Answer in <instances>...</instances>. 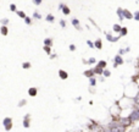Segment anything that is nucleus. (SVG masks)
I'll return each mask as SVG.
<instances>
[{"mask_svg":"<svg viewBox=\"0 0 139 132\" xmlns=\"http://www.w3.org/2000/svg\"><path fill=\"white\" fill-rule=\"evenodd\" d=\"M88 45H89L90 48H93V47H94V45H93V43H92V42H89V41H88Z\"/></svg>","mask_w":139,"mask_h":132,"instance_id":"obj_34","label":"nucleus"},{"mask_svg":"<svg viewBox=\"0 0 139 132\" xmlns=\"http://www.w3.org/2000/svg\"><path fill=\"white\" fill-rule=\"evenodd\" d=\"M111 131H113V132H116V131H125V127H112L111 128Z\"/></svg>","mask_w":139,"mask_h":132,"instance_id":"obj_11","label":"nucleus"},{"mask_svg":"<svg viewBox=\"0 0 139 132\" xmlns=\"http://www.w3.org/2000/svg\"><path fill=\"white\" fill-rule=\"evenodd\" d=\"M23 125H25V127H28V126H29V122H28V115L25 116V122H23Z\"/></svg>","mask_w":139,"mask_h":132,"instance_id":"obj_13","label":"nucleus"},{"mask_svg":"<svg viewBox=\"0 0 139 132\" xmlns=\"http://www.w3.org/2000/svg\"><path fill=\"white\" fill-rule=\"evenodd\" d=\"M46 20H48V21H50V22H53V21H54V17H53L51 15H48V17H46Z\"/></svg>","mask_w":139,"mask_h":132,"instance_id":"obj_22","label":"nucleus"},{"mask_svg":"<svg viewBox=\"0 0 139 132\" xmlns=\"http://www.w3.org/2000/svg\"><path fill=\"white\" fill-rule=\"evenodd\" d=\"M94 45H95L98 49H101V41H100V39H98V41L95 42V44H94Z\"/></svg>","mask_w":139,"mask_h":132,"instance_id":"obj_10","label":"nucleus"},{"mask_svg":"<svg viewBox=\"0 0 139 132\" xmlns=\"http://www.w3.org/2000/svg\"><path fill=\"white\" fill-rule=\"evenodd\" d=\"M70 49H71V50H74L76 48H74V45H71V47H70Z\"/></svg>","mask_w":139,"mask_h":132,"instance_id":"obj_39","label":"nucleus"},{"mask_svg":"<svg viewBox=\"0 0 139 132\" xmlns=\"http://www.w3.org/2000/svg\"><path fill=\"white\" fill-rule=\"evenodd\" d=\"M3 23H4V25H6V23H7V20H6V18H4V20H3Z\"/></svg>","mask_w":139,"mask_h":132,"instance_id":"obj_38","label":"nucleus"},{"mask_svg":"<svg viewBox=\"0 0 139 132\" xmlns=\"http://www.w3.org/2000/svg\"><path fill=\"white\" fill-rule=\"evenodd\" d=\"M126 33H127V28H122L121 29V35H125Z\"/></svg>","mask_w":139,"mask_h":132,"instance_id":"obj_24","label":"nucleus"},{"mask_svg":"<svg viewBox=\"0 0 139 132\" xmlns=\"http://www.w3.org/2000/svg\"><path fill=\"white\" fill-rule=\"evenodd\" d=\"M62 12H64L65 15H68V14H70V9H68L67 6H64V9H62Z\"/></svg>","mask_w":139,"mask_h":132,"instance_id":"obj_15","label":"nucleus"},{"mask_svg":"<svg viewBox=\"0 0 139 132\" xmlns=\"http://www.w3.org/2000/svg\"><path fill=\"white\" fill-rule=\"evenodd\" d=\"M59 75H60V77H61L62 80H66V78H67V72H65L64 70L59 71Z\"/></svg>","mask_w":139,"mask_h":132,"instance_id":"obj_5","label":"nucleus"},{"mask_svg":"<svg viewBox=\"0 0 139 132\" xmlns=\"http://www.w3.org/2000/svg\"><path fill=\"white\" fill-rule=\"evenodd\" d=\"M44 50H45L48 54H50V45H45V47H44Z\"/></svg>","mask_w":139,"mask_h":132,"instance_id":"obj_21","label":"nucleus"},{"mask_svg":"<svg viewBox=\"0 0 139 132\" xmlns=\"http://www.w3.org/2000/svg\"><path fill=\"white\" fill-rule=\"evenodd\" d=\"M120 122H121L120 125H122V126H128V125H131V122H133V121H132L131 118H129V119H121Z\"/></svg>","mask_w":139,"mask_h":132,"instance_id":"obj_3","label":"nucleus"},{"mask_svg":"<svg viewBox=\"0 0 139 132\" xmlns=\"http://www.w3.org/2000/svg\"><path fill=\"white\" fill-rule=\"evenodd\" d=\"M51 43H53V42H51L50 38H46V39L44 41V44H45V45H51Z\"/></svg>","mask_w":139,"mask_h":132,"instance_id":"obj_16","label":"nucleus"},{"mask_svg":"<svg viewBox=\"0 0 139 132\" xmlns=\"http://www.w3.org/2000/svg\"><path fill=\"white\" fill-rule=\"evenodd\" d=\"M28 93H29V96H32V97H34L35 94H37V88H29V90H28Z\"/></svg>","mask_w":139,"mask_h":132,"instance_id":"obj_6","label":"nucleus"},{"mask_svg":"<svg viewBox=\"0 0 139 132\" xmlns=\"http://www.w3.org/2000/svg\"><path fill=\"white\" fill-rule=\"evenodd\" d=\"M17 14H18V16H20V17H22V18H26V15H25V12H23V11H18Z\"/></svg>","mask_w":139,"mask_h":132,"instance_id":"obj_18","label":"nucleus"},{"mask_svg":"<svg viewBox=\"0 0 139 132\" xmlns=\"http://www.w3.org/2000/svg\"><path fill=\"white\" fill-rule=\"evenodd\" d=\"M25 20H26V23H28V25H31V22H32V21H31V18H29V17H26V18H25Z\"/></svg>","mask_w":139,"mask_h":132,"instance_id":"obj_29","label":"nucleus"},{"mask_svg":"<svg viewBox=\"0 0 139 132\" xmlns=\"http://www.w3.org/2000/svg\"><path fill=\"white\" fill-rule=\"evenodd\" d=\"M123 63V60H122V58L120 55H117L116 58H115V66H117V65H121Z\"/></svg>","mask_w":139,"mask_h":132,"instance_id":"obj_4","label":"nucleus"},{"mask_svg":"<svg viewBox=\"0 0 139 132\" xmlns=\"http://www.w3.org/2000/svg\"><path fill=\"white\" fill-rule=\"evenodd\" d=\"M94 72H95V71H93V70H89V71H86V72H84V75H86L87 77H92Z\"/></svg>","mask_w":139,"mask_h":132,"instance_id":"obj_8","label":"nucleus"},{"mask_svg":"<svg viewBox=\"0 0 139 132\" xmlns=\"http://www.w3.org/2000/svg\"><path fill=\"white\" fill-rule=\"evenodd\" d=\"M101 69H103V67L96 66V67H95V70H94V71H95V73H101V72H103V70H101Z\"/></svg>","mask_w":139,"mask_h":132,"instance_id":"obj_14","label":"nucleus"},{"mask_svg":"<svg viewBox=\"0 0 139 132\" xmlns=\"http://www.w3.org/2000/svg\"><path fill=\"white\" fill-rule=\"evenodd\" d=\"M11 10H12V11H15V10H16V6H15V5H13V4H12V5H11Z\"/></svg>","mask_w":139,"mask_h":132,"instance_id":"obj_33","label":"nucleus"},{"mask_svg":"<svg viewBox=\"0 0 139 132\" xmlns=\"http://www.w3.org/2000/svg\"><path fill=\"white\" fill-rule=\"evenodd\" d=\"M134 100H135V104H138V105H139V93L137 94V97H135V99H134Z\"/></svg>","mask_w":139,"mask_h":132,"instance_id":"obj_26","label":"nucleus"},{"mask_svg":"<svg viewBox=\"0 0 139 132\" xmlns=\"http://www.w3.org/2000/svg\"><path fill=\"white\" fill-rule=\"evenodd\" d=\"M134 18H135V20H139V11H137L134 14Z\"/></svg>","mask_w":139,"mask_h":132,"instance_id":"obj_27","label":"nucleus"},{"mask_svg":"<svg viewBox=\"0 0 139 132\" xmlns=\"http://www.w3.org/2000/svg\"><path fill=\"white\" fill-rule=\"evenodd\" d=\"M89 63H90V64H94L95 60H94V59H89Z\"/></svg>","mask_w":139,"mask_h":132,"instance_id":"obj_37","label":"nucleus"},{"mask_svg":"<svg viewBox=\"0 0 139 132\" xmlns=\"http://www.w3.org/2000/svg\"><path fill=\"white\" fill-rule=\"evenodd\" d=\"M98 66H100V67H103V69H104V67L106 66V63H105V61H100V63L98 64Z\"/></svg>","mask_w":139,"mask_h":132,"instance_id":"obj_19","label":"nucleus"},{"mask_svg":"<svg viewBox=\"0 0 139 132\" xmlns=\"http://www.w3.org/2000/svg\"><path fill=\"white\" fill-rule=\"evenodd\" d=\"M90 84H92V86H95V80H94V78L90 80Z\"/></svg>","mask_w":139,"mask_h":132,"instance_id":"obj_31","label":"nucleus"},{"mask_svg":"<svg viewBox=\"0 0 139 132\" xmlns=\"http://www.w3.org/2000/svg\"><path fill=\"white\" fill-rule=\"evenodd\" d=\"M121 29H122V28H121L120 25H115V26H113V31H115V32H121Z\"/></svg>","mask_w":139,"mask_h":132,"instance_id":"obj_12","label":"nucleus"},{"mask_svg":"<svg viewBox=\"0 0 139 132\" xmlns=\"http://www.w3.org/2000/svg\"><path fill=\"white\" fill-rule=\"evenodd\" d=\"M131 120L134 122V121H137V120H139V109L138 110H134L132 114H131Z\"/></svg>","mask_w":139,"mask_h":132,"instance_id":"obj_1","label":"nucleus"},{"mask_svg":"<svg viewBox=\"0 0 139 132\" xmlns=\"http://www.w3.org/2000/svg\"><path fill=\"white\" fill-rule=\"evenodd\" d=\"M28 67H31V64L29 63H25L23 64V69H28Z\"/></svg>","mask_w":139,"mask_h":132,"instance_id":"obj_25","label":"nucleus"},{"mask_svg":"<svg viewBox=\"0 0 139 132\" xmlns=\"http://www.w3.org/2000/svg\"><path fill=\"white\" fill-rule=\"evenodd\" d=\"M106 38H107L109 41H111V42H116V41L118 39V37H111V34H107Z\"/></svg>","mask_w":139,"mask_h":132,"instance_id":"obj_7","label":"nucleus"},{"mask_svg":"<svg viewBox=\"0 0 139 132\" xmlns=\"http://www.w3.org/2000/svg\"><path fill=\"white\" fill-rule=\"evenodd\" d=\"M1 32H3V34H4V35H6V33H7V28H6L5 26H3V28H1Z\"/></svg>","mask_w":139,"mask_h":132,"instance_id":"obj_20","label":"nucleus"},{"mask_svg":"<svg viewBox=\"0 0 139 132\" xmlns=\"http://www.w3.org/2000/svg\"><path fill=\"white\" fill-rule=\"evenodd\" d=\"M72 23H73V26H74V27H78V26H79V21H78V20H76V18H74V20H72Z\"/></svg>","mask_w":139,"mask_h":132,"instance_id":"obj_17","label":"nucleus"},{"mask_svg":"<svg viewBox=\"0 0 139 132\" xmlns=\"http://www.w3.org/2000/svg\"><path fill=\"white\" fill-rule=\"evenodd\" d=\"M25 103H26V100H22V102H21V103H20L18 105H20V106H22V105H25Z\"/></svg>","mask_w":139,"mask_h":132,"instance_id":"obj_32","label":"nucleus"},{"mask_svg":"<svg viewBox=\"0 0 139 132\" xmlns=\"http://www.w3.org/2000/svg\"><path fill=\"white\" fill-rule=\"evenodd\" d=\"M125 17H126V18H132L133 16H132V14H131L128 10H125Z\"/></svg>","mask_w":139,"mask_h":132,"instance_id":"obj_9","label":"nucleus"},{"mask_svg":"<svg viewBox=\"0 0 139 132\" xmlns=\"http://www.w3.org/2000/svg\"><path fill=\"white\" fill-rule=\"evenodd\" d=\"M11 119L10 118H6V119H4V126H5V128L6 130H10L11 128Z\"/></svg>","mask_w":139,"mask_h":132,"instance_id":"obj_2","label":"nucleus"},{"mask_svg":"<svg viewBox=\"0 0 139 132\" xmlns=\"http://www.w3.org/2000/svg\"><path fill=\"white\" fill-rule=\"evenodd\" d=\"M33 3H34L35 5H39V4L42 3V0H33Z\"/></svg>","mask_w":139,"mask_h":132,"instance_id":"obj_28","label":"nucleus"},{"mask_svg":"<svg viewBox=\"0 0 139 132\" xmlns=\"http://www.w3.org/2000/svg\"><path fill=\"white\" fill-rule=\"evenodd\" d=\"M64 6H65L64 4H60V6H59V9H60V10H62V9H64Z\"/></svg>","mask_w":139,"mask_h":132,"instance_id":"obj_35","label":"nucleus"},{"mask_svg":"<svg viewBox=\"0 0 139 132\" xmlns=\"http://www.w3.org/2000/svg\"><path fill=\"white\" fill-rule=\"evenodd\" d=\"M34 17H35V18H40V14H38V12H34Z\"/></svg>","mask_w":139,"mask_h":132,"instance_id":"obj_30","label":"nucleus"},{"mask_svg":"<svg viewBox=\"0 0 139 132\" xmlns=\"http://www.w3.org/2000/svg\"><path fill=\"white\" fill-rule=\"evenodd\" d=\"M60 23H61V26H62V27H65V25H66V22H65V21H61Z\"/></svg>","mask_w":139,"mask_h":132,"instance_id":"obj_36","label":"nucleus"},{"mask_svg":"<svg viewBox=\"0 0 139 132\" xmlns=\"http://www.w3.org/2000/svg\"><path fill=\"white\" fill-rule=\"evenodd\" d=\"M104 76H106V77L110 76V71H109V70H105V71H104Z\"/></svg>","mask_w":139,"mask_h":132,"instance_id":"obj_23","label":"nucleus"}]
</instances>
